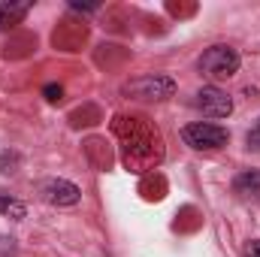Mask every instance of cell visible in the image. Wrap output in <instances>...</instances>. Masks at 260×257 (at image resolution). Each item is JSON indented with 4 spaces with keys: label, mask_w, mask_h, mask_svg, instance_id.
<instances>
[{
    "label": "cell",
    "mask_w": 260,
    "mask_h": 257,
    "mask_svg": "<svg viewBox=\"0 0 260 257\" xmlns=\"http://www.w3.org/2000/svg\"><path fill=\"white\" fill-rule=\"evenodd\" d=\"M239 52L236 49H230V46H209L203 55H200V73L203 76H209V79H230V76H236V70H239Z\"/></svg>",
    "instance_id": "obj_1"
},
{
    "label": "cell",
    "mask_w": 260,
    "mask_h": 257,
    "mask_svg": "<svg viewBox=\"0 0 260 257\" xmlns=\"http://www.w3.org/2000/svg\"><path fill=\"white\" fill-rule=\"evenodd\" d=\"M182 139L185 145H191L197 151H215V148H224L230 133L218 124H209V121H194L188 127H182Z\"/></svg>",
    "instance_id": "obj_2"
},
{
    "label": "cell",
    "mask_w": 260,
    "mask_h": 257,
    "mask_svg": "<svg viewBox=\"0 0 260 257\" xmlns=\"http://www.w3.org/2000/svg\"><path fill=\"white\" fill-rule=\"evenodd\" d=\"M124 91L139 100H167L176 94V82L170 76H142V79H133Z\"/></svg>",
    "instance_id": "obj_3"
},
{
    "label": "cell",
    "mask_w": 260,
    "mask_h": 257,
    "mask_svg": "<svg viewBox=\"0 0 260 257\" xmlns=\"http://www.w3.org/2000/svg\"><path fill=\"white\" fill-rule=\"evenodd\" d=\"M194 106L206 115V118H227V115L233 112V100H230L221 88H215V85H206V88L197 91Z\"/></svg>",
    "instance_id": "obj_4"
},
{
    "label": "cell",
    "mask_w": 260,
    "mask_h": 257,
    "mask_svg": "<svg viewBox=\"0 0 260 257\" xmlns=\"http://www.w3.org/2000/svg\"><path fill=\"white\" fill-rule=\"evenodd\" d=\"M40 197L52 206H76L82 191L73 185V182H64V179H49L40 185Z\"/></svg>",
    "instance_id": "obj_5"
},
{
    "label": "cell",
    "mask_w": 260,
    "mask_h": 257,
    "mask_svg": "<svg viewBox=\"0 0 260 257\" xmlns=\"http://www.w3.org/2000/svg\"><path fill=\"white\" fill-rule=\"evenodd\" d=\"M233 194L239 200H251V203H260V173L257 170H248V173H239L233 179Z\"/></svg>",
    "instance_id": "obj_6"
},
{
    "label": "cell",
    "mask_w": 260,
    "mask_h": 257,
    "mask_svg": "<svg viewBox=\"0 0 260 257\" xmlns=\"http://www.w3.org/2000/svg\"><path fill=\"white\" fill-rule=\"evenodd\" d=\"M27 9H30V3H0V27L21 21L27 15Z\"/></svg>",
    "instance_id": "obj_7"
},
{
    "label": "cell",
    "mask_w": 260,
    "mask_h": 257,
    "mask_svg": "<svg viewBox=\"0 0 260 257\" xmlns=\"http://www.w3.org/2000/svg\"><path fill=\"white\" fill-rule=\"evenodd\" d=\"M24 203H18V200H12V197H6V194H0V215H9V218H15V221H21L24 218Z\"/></svg>",
    "instance_id": "obj_8"
},
{
    "label": "cell",
    "mask_w": 260,
    "mask_h": 257,
    "mask_svg": "<svg viewBox=\"0 0 260 257\" xmlns=\"http://www.w3.org/2000/svg\"><path fill=\"white\" fill-rule=\"evenodd\" d=\"M245 142H248V148H251V151H260V121L248 130V139H245Z\"/></svg>",
    "instance_id": "obj_9"
},
{
    "label": "cell",
    "mask_w": 260,
    "mask_h": 257,
    "mask_svg": "<svg viewBox=\"0 0 260 257\" xmlns=\"http://www.w3.org/2000/svg\"><path fill=\"white\" fill-rule=\"evenodd\" d=\"M61 94H64V91H61L58 85H49V88H46V100H52V103H58V100H61Z\"/></svg>",
    "instance_id": "obj_10"
},
{
    "label": "cell",
    "mask_w": 260,
    "mask_h": 257,
    "mask_svg": "<svg viewBox=\"0 0 260 257\" xmlns=\"http://www.w3.org/2000/svg\"><path fill=\"white\" fill-rule=\"evenodd\" d=\"M245 257H260V239H251L245 245Z\"/></svg>",
    "instance_id": "obj_11"
}]
</instances>
